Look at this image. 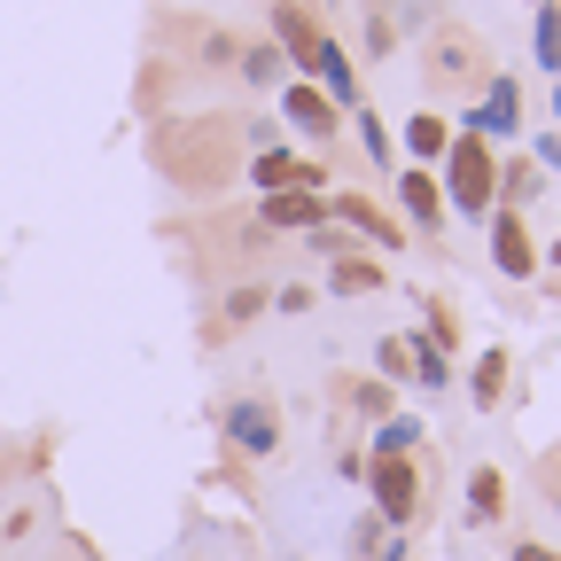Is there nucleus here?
I'll return each instance as SVG.
<instances>
[{"mask_svg": "<svg viewBox=\"0 0 561 561\" xmlns=\"http://www.w3.org/2000/svg\"><path fill=\"white\" fill-rule=\"evenodd\" d=\"M273 47H280V62H297V70H305V79H312L335 110H359V79H351V55L312 24L305 0H273Z\"/></svg>", "mask_w": 561, "mask_h": 561, "instance_id": "nucleus-1", "label": "nucleus"}, {"mask_svg": "<svg viewBox=\"0 0 561 561\" xmlns=\"http://www.w3.org/2000/svg\"><path fill=\"white\" fill-rule=\"evenodd\" d=\"M437 187H445V210H460V219H491V210H500V164H491V140L483 133L453 125V149H445Z\"/></svg>", "mask_w": 561, "mask_h": 561, "instance_id": "nucleus-2", "label": "nucleus"}, {"mask_svg": "<svg viewBox=\"0 0 561 561\" xmlns=\"http://www.w3.org/2000/svg\"><path fill=\"white\" fill-rule=\"evenodd\" d=\"M367 491H375V515H382L390 530H405V523L421 515V468H413V453H375Z\"/></svg>", "mask_w": 561, "mask_h": 561, "instance_id": "nucleus-3", "label": "nucleus"}, {"mask_svg": "<svg viewBox=\"0 0 561 561\" xmlns=\"http://www.w3.org/2000/svg\"><path fill=\"white\" fill-rule=\"evenodd\" d=\"M491 265H500L507 280H530L538 273V242H530V227H523V210H491Z\"/></svg>", "mask_w": 561, "mask_h": 561, "instance_id": "nucleus-4", "label": "nucleus"}, {"mask_svg": "<svg viewBox=\"0 0 561 561\" xmlns=\"http://www.w3.org/2000/svg\"><path fill=\"white\" fill-rule=\"evenodd\" d=\"M280 117H289V133H305V140H335V125H343V110H335L312 79H289V87H280Z\"/></svg>", "mask_w": 561, "mask_h": 561, "instance_id": "nucleus-5", "label": "nucleus"}, {"mask_svg": "<svg viewBox=\"0 0 561 561\" xmlns=\"http://www.w3.org/2000/svg\"><path fill=\"white\" fill-rule=\"evenodd\" d=\"M328 219H343L351 234H367L375 250H405V227L390 219L382 203H367V195H351V187H343V195H328Z\"/></svg>", "mask_w": 561, "mask_h": 561, "instance_id": "nucleus-6", "label": "nucleus"}, {"mask_svg": "<svg viewBox=\"0 0 561 561\" xmlns=\"http://www.w3.org/2000/svg\"><path fill=\"white\" fill-rule=\"evenodd\" d=\"M460 125L483 133V140H515V133H523V87H515V79H491V87H483V110H468Z\"/></svg>", "mask_w": 561, "mask_h": 561, "instance_id": "nucleus-7", "label": "nucleus"}, {"mask_svg": "<svg viewBox=\"0 0 561 561\" xmlns=\"http://www.w3.org/2000/svg\"><path fill=\"white\" fill-rule=\"evenodd\" d=\"M227 437H234V453L265 460V453L280 445V413H273L265 398H234V405H227Z\"/></svg>", "mask_w": 561, "mask_h": 561, "instance_id": "nucleus-8", "label": "nucleus"}, {"mask_svg": "<svg viewBox=\"0 0 561 561\" xmlns=\"http://www.w3.org/2000/svg\"><path fill=\"white\" fill-rule=\"evenodd\" d=\"M250 180H257L265 195H280V187H305V195H328V172H320V164H305V157H289V149H257Z\"/></svg>", "mask_w": 561, "mask_h": 561, "instance_id": "nucleus-9", "label": "nucleus"}, {"mask_svg": "<svg viewBox=\"0 0 561 561\" xmlns=\"http://www.w3.org/2000/svg\"><path fill=\"white\" fill-rule=\"evenodd\" d=\"M265 227H280V234H312V227H328V195H305V187L265 195Z\"/></svg>", "mask_w": 561, "mask_h": 561, "instance_id": "nucleus-10", "label": "nucleus"}, {"mask_svg": "<svg viewBox=\"0 0 561 561\" xmlns=\"http://www.w3.org/2000/svg\"><path fill=\"white\" fill-rule=\"evenodd\" d=\"M398 203H405L413 227H445V187H437L430 164H405V172H398Z\"/></svg>", "mask_w": 561, "mask_h": 561, "instance_id": "nucleus-11", "label": "nucleus"}, {"mask_svg": "<svg viewBox=\"0 0 561 561\" xmlns=\"http://www.w3.org/2000/svg\"><path fill=\"white\" fill-rule=\"evenodd\" d=\"M405 149H413V164H445V149H453V117L413 110V117H405Z\"/></svg>", "mask_w": 561, "mask_h": 561, "instance_id": "nucleus-12", "label": "nucleus"}, {"mask_svg": "<svg viewBox=\"0 0 561 561\" xmlns=\"http://www.w3.org/2000/svg\"><path fill=\"white\" fill-rule=\"evenodd\" d=\"M328 289H335V297H367V289H382V265L343 250V257H328Z\"/></svg>", "mask_w": 561, "mask_h": 561, "instance_id": "nucleus-13", "label": "nucleus"}, {"mask_svg": "<svg viewBox=\"0 0 561 561\" xmlns=\"http://www.w3.org/2000/svg\"><path fill=\"white\" fill-rule=\"evenodd\" d=\"M468 515H476V523H500V515H507V476H500V468H476V476H468Z\"/></svg>", "mask_w": 561, "mask_h": 561, "instance_id": "nucleus-14", "label": "nucleus"}, {"mask_svg": "<svg viewBox=\"0 0 561 561\" xmlns=\"http://www.w3.org/2000/svg\"><path fill=\"white\" fill-rule=\"evenodd\" d=\"M530 195H546V180H538V157H507V164H500V203H507V210H523Z\"/></svg>", "mask_w": 561, "mask_h": 561, "instance_id": "nucleus-15", "label": "nucleus"}, {"mask_svg": "<svg viewBox=\"0 0 561 561\" xmlns=\"http://www.w3.org/2000/svg\"><path fill=\"white\" fill-rule=\"evenodd\" d=\"M405 367H413V382H421V390H445V382H453L445 343H430V335H413V343H405Z\"/></svg>", "mask_w": 561, "mask_h": 561, "instance_id": "nucleus-16", "label": "nucleus"}, {"mask_svg": "<svg viewBox=\"0 0 561 561\" xmlns=\"http://www.w3.org/2000/svg\"><path fill=\"white\" fill-rule=\"evenodd\" d=\"M530 47H538V70H553V79H561V0H538V32H530Z\"/></svg>", "mask_w": 561, "mask_h": 561, "instance_id": "nucleus-17", "label": "nucleus"}, {"mask_svg": "<svg viewBox=\"0 0 561 561\" xmlns=\"http://www.w3.org/2000/svg\"><path fill=\"white\" fill-rule=\"evenodd\" d=\"M468 390H476V405H500V390H507V351H483L476 375H468Z\"/></svg>", "mask_w": 561, "mask_h": 561, "instance_id": "nucleus-18", "label": "nucleus"}, {"mask_svg": "<svg viewBox=\"0 0 561 561\" xmlns=\"http://www.w3.org/2000/svg\"><path fill=\"white\" fill-rule=\"evenodd\" d=\"M242 79L250 87H280V47H242Z\"/></svg>", "mask_w": 561, "mask_h": 561, "instance_id": "nucleus-19", "label": "nucleus"}, {"mask_svg": "<svg viewBox=\"0 0 561 561\" xmlns=\"http://www.w3.org/2000/svg\"><path fill=\"white\" fill-rule=\"evenodd\" d=\"M413 445H421V421H405V413H390L375 430V453H413Z\"/></svg>", "mask_w": 561, "mask_h": 561, "instance_id": "nucleus-20", "label": "nucleus"}, {"mask_svg": "<svg viewBox=\"0 0 561 561\" xmlns=\"http://www.w3.org/2000/svg\"><path fill=\"white\" fill-rule=\"evenodd\" d=\"M359 140H367V157H375V164H390V125H382L375 110H359Z\"/></svg>", "mask_w": 561, "mask_h": 561, "instance_id": "nucleus-21", "label": "nucleus"}, {"mask_svg": "<svg viewBox=\"0 0 561 561\" xmlns=\"http://www.w3.org/2000/svg\"><path fill=\"white\" fill-rule=\"evenodd\" d=\"M375 367L390 375V382H413V367H405V343L390 335V343H375Z\"/></svg>", "mask_w": 561, "mask_h": 561, "instance_id": "nucleus-22", "label": "nucleus"}, {"mask_svg": "<svg viewBox=\"0 0 561 561\" xmlns=\"http://www.w3.org/2000/svg\"><path fill=\"white\" fill-rule=\"evenodd\" d=\"M257 312H265V289H234L227 297V320H257Z\"/></svg>", "mask_w": 561, "mask_h": 561, "instance_id": "nucleus-23", "label": "nucleus"}, {"mask_svg": "<svg viewBox=\"0 0 561 561\" xmlns=\"http://www.w3.org/2000/svg\"><path fill=\"white\" fill-rule=\"evenodd\" d=\"M538 172H561V140L553 133H538Z\"/></svg>", "mask_w": 561, "mask_h": 561, "instance_id": "nucleus-24", "label": "nucleus"}, {"mask_svg": "<svg viewBox=\"0 0 561 561\" xmlns=\"http://www.w3.org/2000/svg\"><path fill=\"white\" fill-rule=\"evenodd\" d=\"M507 561H561V553H553V546H538V538H523V546H515Z\"/></svg>", "mask_w": 561, "mask_h": 561, "instance_id": "nucleus-25", "label": "nucleus"}, {"mask_svg": "<svg viewBox=\"0 0 561 561\" xmlns=\"http://www.w3.org/2000/svg\"><path fill=\"white\" fill-rule=\"evenodd\" d=\"M546 265H553V273H561V234H553V250H546Z\"/></svg>", "mask_w": 561, "mask_h": 561, "instance_id": "nucleus-26", "label": "nucleus"}, {"mask_svg": "<svg viewBox=\"0 0 561 561\" xmlns=\"http://www.w3.org/2000/svg\"><path fill=\"white\" fill-rule=\"evenodd\" d=\"M553 117H561V79H553Z\"/></svg>", "mask_w": 561, "mask_h": 561, "instance_id": "nucleus-27", "label": "nucleus"}]
</instances>
